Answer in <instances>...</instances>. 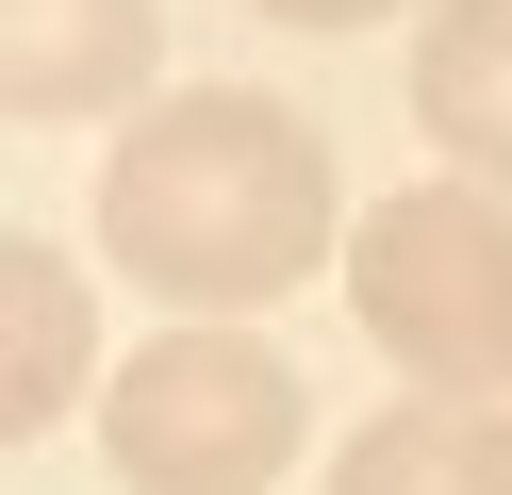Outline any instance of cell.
<instances>
[{"label":"cell","mask_w":512,"mask_h":495,"mask_svg":"<svg viewBox=\"0 0 512 495\" xmlns=\"http://www.w3.org/2000/svg\"><path fill=\"white\" fill-rule=\"evenodd\" d=\"M347 182H331V132L265 83H182L116 132L100 165V264L149 281L166 314H265L298 297L314 264H347Z\"/></svg>","instance_id":"cell-1"},{"label":"cell","mask_w":512,"mask_h":495,"mask_svg":"<svg viewBox=\"0 0 512 495\" xmlns=\"http://www.w3.org/2000/svg\"><path fill=\"white\" fill-rule=\"evenodd\" d=\"M347 314L380 330V363H397L413 396L512 413V198L496 182L364 198V231H347Z\"/></svg>","instance_id":"cell-2"},{"label":"cell","mask_w":512,"mask_h":495,"mask_svg":"<svg viewBox=\"0 0 512 495\" xmlns=\"http://www.w3.org/2000/svg\"><path fill=\"white\" fill-rule=\"evenodd\" d=\"M298 429H314L298 363L248 347V330H149L100 396V446L133 495H265L298 462Z\"/></svg>","instance_id":"cell-3"},{"label":"cell","mask_w":512,"mask_h":495,"mask_svg":"<svg viewBox=\"0 0 512 495\" xmlns=\"http://www.w3.org/2000/svg\"><path fill=\"white\" fill-rule=\"evenodd\" d=\"M166 66V17L149 0H0V116H116V99Z\"/></svg>","instance_id":"cell-4"},{"label":"cell","mask_w":512,"mask_h":495,"mask_svg":"<svg viewBox=\"0 0 512 495\" xmlns=\"http://www.w3.org/2000/svg\"><path fill=\"white\" fill-rule=\"evenodd\" d=\"M83 363H100V297H83V264L50 248V231H0V446L67 429Z\"/></svg>","instance_id":"cell-5"},{"label":"cell","mask_w":512,"mask_h":495,"mask_svg":"<svg viewBox=\"0 0 512 495\" xmlns=\"http://www.w3.org/2000/svg\"><path fill=\"white\" fill-rule=\"evenodd\" d=\"M413 116L463 182H512V0H430L413 33Z\"/></svg>","instance_id":"cell-6"},{"label":"cell","mask_w":512,"mask_h":495,"mask_svg":"<svg viewBox=\"0 0 512 495\" xmlns=\"http://www.w3.org/2000/svg\"><path fill=\"white\" fill-rule=\"evenodd\" d=\"M331 495H512V413H479V396H397L380 429H347Z\"/></svg>","instance_id":"cell-7"},{"label":"cell","mask_w":512,"mask_h":495,"mask_svg":"<svg viewBox=\"0 0 512 495\" xmlns=\"http://www.w3.org/2000/svg\"><path fill=\"white\" fill-rule=\"evenodd\" d=\"M248 17H281V33H364V17H397V0H248Z\"/></svg>","instance_id":"cell-8"}]
</instances>
